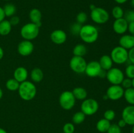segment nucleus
Returning <instances> with one entry per match:
<instances>
[{"mask_svg": "<svg viewBox=\"0 0 134 133\" xmlns=\"http://www.w3.org/2000/svg\"><path fill=\"white\" fill-rule=\"evenodd\" d=\"M18 91L20 97L26 101H30L34 99L37 94L35 85L33 82L27 80L20 83Z\"/></svg>", "mask_w": 134, "mask_h": 133, "instance_id": "f257e3e1", "label": "nucleus"}, {"mask_svg": "<svg viewBox=\"0 0 134 133\" xmlns=\"http://www.w3.org/2000/svg\"><path fill=\"white\" fill-rule=\"evenodd\" d=\"M79 35L83 42L88 44H92L98 40L99 31L95 26L91 24H86L82 26Z\"/></svg>", "mask_w": 134, "mask_h": 133, "instance_id": "f03ea898", "label": "nucleus"}, {"mask_svg": "<svg viewBox=\"0 0 134 133\" xmlns=\"http://www.w3.org/2000/svg\"><path fill=\"white\" fill-rule=\"evenodd\" d=\"M39 26L32 22L24 25L20 30V35L24 40H31L36 39L39 34Z\"/></svg>", "mask_w": 134, "mask_h": 133, "instance_id": "7ed1b4c3", "label": "nucleus"}, {"mask_svg": "<svg viewBox=\"0 0 134 133\" xmlns=\"http://www.w3.org/2000/svg\"><path fill=\"white\" fill-rule=\"evenodd\" d=\"M106 72L107 71H105L102 69L98 61H91L86 65L85 72L90 78H96L98 76L103 78L104 76L105 77Z\"/></svg>", "mask_w": 134, "mask_h": 133, "instance_id": "20e7f679", "label": "nucleus"}, {"mask_svg": "<svg viewBox=\"0 0 134 133\" xmlns=\"http://www.w3.org/2000/svg\"><path fill=\"white\" fill-rule=\"evenodd\" d=\"M110 56L114 63L122 65L128 60V51L120 46H118L112 50Z\"/></svg>", "mask_w": 134, "mask_h": 133, "instance_id": "39448f33", "label": "nucleus"}, {"mask_svg": "<svg viewBox=\"0 0 134 133\" xmlns=\"http://www.w3.org/2000/svg\"><path fill=\"white\" fill-rule=\"evenodd\" d=\"M109 14L107 10L102 7H96L90 12V18L92 20L98 24H103L109 20Z\"/></svg>", "mask_w": 134, "mask_h": 133, "instance_id": "423d86ee", "label": "nucleus"}, {"mask_svg": "<svg viewBox=\"0 0 134 133\" xmlns=\"http://www.w3.org/2000/svg\"><path fill=\"white\" fill-rule=\"evenodd\" d=\"M76 99L71 91H65L61 93L59 97V104L65 110H70L75 104Z\"/></svg>", "mask_w": 134, "mask_h": 133, "instance_id": "0eeeda50", "label": "nucleus"}, {"mask_svg": "<svg viewBox=\"0 0 134 133\" xmlns=\"http://www.w3.org/2000/svg\"><path fill=\"white\" fill-rule=\"evenodd\" d=\"M99 110V104L94 99H86L81 105V111L86 116H92Z\"/></svg>", "mask_w": 134, "mask_h": 133, "instance_id": "6e6552de", "label": "nucleus"}, {"mask_svg": "<svg viewBox=\"0 0 134 133\" xmlns=\"http://www.w3.org/2000/svg\"><path fill=\"white\" fill-rule=\"evenodd\" d=\"M105 77L112 85H120L124 78V74L119 68L112 67L106 72Z\"/></svg>", "mask_w": 134, "mask_h": 133, "instance_id": "1a4fd4ad", "label": "nucleus"}, {"mask_svg": "<svg viewBox=\"0 0 134 133\" xmlns=\"http://www.w3.org/2000/svg\"><path fill=\"white\" fill-rule=\"evenodd\" d=\"M87 62L83 57L73 56L69 61V66L71 69L77 74L84 73L86 69Z\"/></svg>", "mask_w": 134, "mask_h": 133, "instance_id": "9d476101", "label": "nucleus"}, {"mask_svg": "<svg viewBox=\"0 0 134 133\" xmlns=\"http://www.w3.org/2000/svg\"><path fill=\"white\" fill-rule=\"evenodd\" d=\"M124 89L120 85H112L107 90L106 95L111 100H118L124 96Z\"/></svg>", "mask_w": 134, "mask_h": 133, "instance_id": "9b49d317", "label": "nucleus"}, {"mask_svg": "<svg viewBox=\"0 0 134 133\" xmlns=\"http://www.w3.org/2000/svg\"><path fill=\"white\" fill-rule=\"evenodd\" d=\"M34 46L31 40H22L17 46V51L22 56H30L34 52Z\"/></svg>", "mask_w": 134, "mask_h": 133, "instance_id": "f8f14e48", "label": "nucleus"}, {"mask_svg": "<svg viewBox=\"0 0 134 133\" xmlns=\"http://www.w3.org/2000/svg\"><path fill=\"white\" fill-rule=\"evenodd\" d=\"M128 22L124 18L116 19L113 23V31L119 35H123L128 30Z\"/></svg>", "mask_w": 134, "mask_h": 133, "instance_id": "ddd939ff", "label": "nucleus"}, {"mask_svg": "<svg viewBox=\"0 0 134 133\" xmlns=\"http://www.w3.org/2000/svg\"><path fill=\"white\" fill-rule=\"evenodd\" d=\"M122 119L125 121L128 125H134V105H128L123 109Z\"/></svg>", "mask_w": 134, "mask_h": 133, "instance_id": "4468645a", "label": "nucleus"}, {"mask_svg": "<svg viewBox=\"0 0 134 133\" xmlns=\"http://www.w3.org/2000/svg\"><path fill=\"white\" fill-rule=\"evenodd\" d=\"M51 40L52 43L56 44H62L66 41L67 35L64 30L56 29L54 30L51 34Z\"/></svg>", "mask_w": 134, "mask_h": 133, "instance_id": "2eb2a0df", "label": "nucleus"}, {"mask_svg": "<svg viewBox=\"0 0 134 133\" xmlns=\"http://www.w3.org/2000/svg\"><path fill=\"white\" fill-rule=\"evenodd\" d=\"M119 44L127 50L134 47V36L132 35H124L119 39Z\"/></svg>", "mask_w": 134, "mask_h": 133, "instance_id": "dca6fc26", "label": "nucleus"}, {"mask_svg": "<svg viewBox=\"0 0 134 133\" xmlns=\"http://www.w3.org/2000/svg\"><path fill=\"white\" fill-rule=\"evenodd\" d=\"M13 76L15 80H16L19 83L27 80L28 76V72L27 70L24 66H18L14 70Z\"/></svg>", "mask_w": 134, "mask_h": 133, "instance_id": "f3484780", "label": "nucleus"}, {"mask_svg": "<svg viewBox=\"0 0 134 133\" xmlns=\"http://www.w3.org/2000/svg\"><path fill=\"white\" fill-rule=\"evenodd\" d=\"M29 18L31 22L35 23L39 27L41 26L42 13L41 10L38 9H32L29 13Z\"/></svg>", "mask_w": 134, "mask_h": 133, "instance_id": "a211bd4d", "label": "nucleus"}, {"mask_svg": "<svg viewBox=\"0 0 134 133\" xmlns=\"http://www.w3.org/2000/svg\"><path fill=\"white\" fill-rule=\"evenodd\" d=\"M98 62H99L102 69L105 71H107L109 69H111L113 67V61L111 56H109V55L102 56Z\"/></svg>", "mask_w": 134, "mask_h": 133, "instance_id": "6ab92c4d", "label": "nucleus"}, {"mask_svg": "<svg viewBox=\"0 0 134 133\" xmlns=\"http://www.w3.org/2000/svg\"><path fill=\"white\" fill-rule=\"evenodd\" d=\"M72 93H73L76 100L77 99V100H84L87 99V91L82 87H75L73 91H72Z\"/></svg>", "mask_w": 134, "mask_h": 133, "instance_id": "aec40b11", "label": "nucleus"}, {"mask_svg": "<svg viewBox=\"0 0 134 133\" xmlns=\"http://www.w3.org/2000/svg\"><path fill=\"white\" fill-rule=\"evenodd\" d=\"M31 80L35 83H39L41 82L44 77L43 70L39 68H34L31 71L30 74Z\"/></svg>", "mask_w": 134, "mask_h": 133, "instance_id": "412c9836", "label": "nucleus"}, {"mask_svg": "<svg viewBox=\"0 0 134 133\" xmlns=\"http://www.w3.org/2000/svg\"><path fill=\"white\" fill-rule=\"evenodd\" d=\"M12 30V26L9 20H3L0 22V35L7 36L10 33Z\"/></svg>", "mask_w": 134, "mask_h": 133, "instance_id": "4be33fe9", "label": "nucleus"}, {"mask_svg": "<svg viewBox=\"0 0 134 133\" xmlns=\"http://www.w3.org/2000/svg\"><path fill=\"white\" fill-rule=\"evenodd\" d=\"M111 125V121L105 119V118L101 119L97 122L96 129L102 133L107 132Z\"/></svg>", "mask_w": 134, "mask_h": 133, "instance_id": "5701e85b", "label": "nucleus"}, {"mask_svg": "<svg viewBox=\"0 0 134 133\" xmlns=\"http://www.w3.org/2000/svg\"><path fill=\"white\" fill-rule=\"evenodd\" d=\"M87 53V48L83 44H78L75 46L73 50V53L75 56L83 57Z\"/></svg>", "mask_w": 134, "mask_h": 133, "instance_id": "b1692460", "label": "nucleus"}, {"mask_svg": "<svg viewBox=\"0 0 134 133\" xmlns=\"http://www.w3.org/2000/svg\"><path fill=\"white\" fill-rule=\"evenodd\" d=\"M123 96L129 105H134V88L131 87L124 90Z\"/></svg>", "mask_w": 134, "mask_h": 133, "instance_id": "393cba45", "label": "nucleus"}, {"mask_svg": "<svg viewBox=\"0 0 134 133\" xmlns=\"http://www.w3.org/2000/svg\"><path fill=\"white\" fill-rule=\"evenodd\" d=\"M5 17H12L16 14V7L13 3H7L3 7Z\"/></svg>", "mask_w": 134, "mask_h": 133, "instance_id": "a878e982", "label": "nucleus"}, {"mask_svg": "<svg viewBox=\"0 0 134 133\" xmlns=\"http://www.w3.org/2000/svg\"><path fill=\"white\" fill-rule=\"evenodd\" d=\"M20 83L16 80L13 78H10V79H9L6 82V83H5V86H6L7 89L8 90L10 91H17L19 88Z\"/></svg>", "mask_w": 134, "mask_h": 133, "instance_id": "bb28decb", "label": "nucleus"}, {"mask_svg": "<svg viewBox=\"0 0 134 133\" xmlns=\"http://www.w3.org/2000/svg\"><path fill=\"white\" fill-rule=\"evenodd\" d=\"M86 116V115L81 111L76 112L74 113L73 117H72L73 123L76 124V125H80V124L82 123L85 121Z\"/></svg>", "mask_w": 134, "mask_h": 133, "instance_id": "cd10ccee", "label": "nucleus"}, {"mask_svg": "<svg viewBox=\"0 0 134 133\" xmlns=\"http://www.w3.org/2000/svg\"><path fill=\"white\" fill-rule=\"evenodd\" d=\"M113 17L116 19H119L124 17V12L122 8L120 7V6H115L113 8L112 12H111Z\"/></svg>", "mask_w": 134, "mask_h": 133, "instance_id": "c85d7f7f", "label": "nucleus"}, {"mask_svg": "<svg viewBox=\"0 0 134 133\" xmlns=\"http://www.w3.org/2000/svg\"><path fill=\"white\" fill-rule=\"evenodd\" d=\"M88 15L85 12H80L76 16V21L80 24H84L87 21Z\"/></svg>", "mask_w": 134, "mask_h": 133, "instance_id": "c756f323", "label": "nucleus"}, {"mask_svg": "<svg viewBox=\"0 0 134 133\" xmlns=\"http://www.w3.org/2000/svg\"><path fill=\"white\" fill-rule=\"evenodd\" d=\"M125 74L127 78L133 79L134 78V65L131 63L128 65L125 69Z\"/></svg>", "mask_w": 134, "mask_h": 133, "instance_id": "7c9ffc66", "label": "nucleus"}, {"mask_svg": "<svg viewBox=\"0 0 134 133\" xmlns=\"http://www.w3.org/2000/svg\"><path fill=\"white\" fill-rule=\"evenodd\" d=\"M75 130L74 124L72 123H66L63 126V132L64 133H74Z\"/></svg>", "mask_w": 134, "mask_h": 133, "instance_id": "2f4dec72", "label": "nucleus"}, {"mask_svg": "<svg viewBox=\"0 0 134 133\" xmlns=\"http://www.w3.org/2000/svg\"><path fill=\"white\" fill-rule=\"evenodd\" d=\"M104 118L105 119L108 120V121H111L115 118V116H116V113H115V112L113 110L109 109L107 110L105 112H104Z\"/></svg>", "mask_w": 134, "mask_h": 133, "instance_id": "473e14b6", "label": "nucleus"}, {"mask_svg": "<svg viewBox=\"0 0 134 133\" xmlns=\"http://www.w3.org/2000/svg\"><path fill=\"white\" fill-rule=\"evenodd\" d=\"M81 27H82V25L81 24L77 23V22L74 23L73 25H71V33H73V35H79Z\"/></svg>", "mask_w": 134, "mask_h": 133, "instance_id": "72a5a7b5", "label": "nucleus"}, {"mask_svg": "<svg viewBox=\"0 0 134 133\" xmlns=\"http://www.w3.org/2000/svg\"><path fill=\"white\" fill-rule=\"evenodd\" d=\"M123 18L128 22H134V10H127L126 13H124V17Z\"/></svg>", "mask_w": 134, "mask_h": 133, "instance_id": "f704fd0d", "label": "nucleus"}, {"mask_svg": "<svg viewBox=\"0 0 134 133\" xmlns=\"http://www.w3.org/2000/svg\"><path fill=\"white\" fill-rule=\"evenodd\" d=\"M107 133H122L121 128L117 124H111Z\"/></svg>", "mask_w": 134, "mask_h": 133, "instance_id": "c9c22d12", "label": "nucleus"}, {"mask_svg": "<svg viewBox=\"0 0 134 133\" xmlns=\"http://www.w3.org/2000/svg\"><path fill=\"white\" fill-rule=\"evenodd\" d=\"M120 85H121V86L123 87L124 89L131 88V87H132V79L128 78H124Z\"/></svg>", "mask_w": 134, "mask_h": 133, "instance_id": "e433bc0d", "label": "nucleus"}, {"mask_svg": "<svg viewBox=\"0 0 134 133\" xmlns=\"http://www.w3.org/2000/svg\"><path fill=\"white\" fill-rule=\"evenodd\" d=\"M9 21L12 26H16L19 24L20 22V18L18 16L14 15L12 17H10V19Z\"/></svg>", "mask_w": 134, "mask_h": 133, "instance_id": "4c0bfd02", "label": "nucleus"}, {"mask_svg": "<svg viewBox=\"0 0 134 133\" xmlns=\"http://www.w3.org/2000/svg\"><path fill=\"white\" fill-rule=\"evenodd\" d=\"M128 60L131 63L134 65V47L128 51Z\"/></svg>", "mask_w": 134, "mask_h": 133, "instance_id": "58836bf2", "label": "nucleus"}, {"mask_svg": "<svg viewBox=\"0 0 134 133\" xmlns=\"http://www.w3.org/2000/svg\"><path fill=\"white\" fill-rule=\"evenodd\" d=\"M128 30L130 33V35L134 36V22L128 23Z\"/></svg>", "mask_w": 134, "mask_h": 133, "instance_id": "ea45409f", "label": "nucleus"}, {"mask_svg": "<svg viewBox=\"0 0 134 133\" xmlns=\"http://www.w3.org/2000/svg\"><path fill=\"white\" fill-rule=\"evenodd\" d=\"M117 125H119V127H120L121 129H122V128L125 127L127 125L126 123L125 122V121H124V119H120L119 121V122H118Z\"/></svg>", "mask_w": 134, "mask_h": 133, "instance_id": "a19ab883", "label": "nucleus"}, {"mask_svg": "<svg viewBox=\"0 0 134 133\" xmlns=\"http://www.w3.org/2000/svg\"><path fill=\"white\" fill-rule=\"evenodd\" d=\"M5 15L3 11V7H0V22L3 20H5Z\"/></svg>", "mask_w": 134, "mask_h": 133, "instance_id": "79ce46f5", "label": "nucleus"}, {"mask_svg": "<svg viewBox=\"0 0 134 133\" xmlns=\"http://www.w3.org/2000/svg\"><path fill=\"white\" fill-rule=\"evenodd\" d=\"M116 3H117L118 4H124L126 2H127L128 0H114Z\"/></svg>", "mask_w": 134, "mask_h": 133, "instance_id": "37998d69", "label": "nucleus"}, {"mask_svg": "<svg viewBox=\"0 0 134 133\" xmlns=\"http://www.w3.org/2000/svg\"><path fill=\"white\" fill-rule=\"evenodd\" d=\"M4 56V51L3 48L0 46V60L2 59V58Z\"/></svg>", "mask_w": 134, "mask_h": 133, "instance_id": "c03bdc74", "label": "nucleus"}, {"mask_svg": "<svg viewBox=\"0 0 134 133\" xmlns=\"http://www.w3.org/2000/svg\"><path fill=\"white\" fill-rule=\"evenodd\" d=\"M3 95V92L2 89H1V87H0V99H2Z\"/></svg>", "mask_w": 134, "mask_h": 133, "instance_id": "a18cd8bd", "label": "nucleus"}, {"mask_svg": "<svg viewBox=\"0 0 134 133\" xmlns=\"http://www.w3.org/2000/svg\"><path fill=\"white\" fill-rule=\"evenodd\" d=\"M0 133H7V132L5 129H3V128L0 127Z\"/></svg>", "mask_w": 134, "mask_h": 133, "instance_id": "49530a36", "label": "nucleus"}, {"mask_svg": "<svg viewBox=\"0 0 134 133\" xmlns=\"http://www.w3.org/2000/svg\"><path fill=\"white\" fill-rule=\"evenodd\" d=\"M96 7L94 5H93V4H91V5H90V10H93L94 9H95Z\"/></svg>", "mask_w": 134, "mask_h": 133, "instance_id": "de8ad7c7", "label": "nucleus"}, {"mask_svg": "<svg viewBox=\"0 0 134 133\" xmlns=\"http://www.w3.org/2000/svg\"><path fill=\"white\" fill-rule=\"evenodd\" d=\"M132 87L134 88V78L132 79Z\"/></svg>", "mask_w": 134, "mask_h": 133, "instance_id": "09e8293b", "label": "nucleus"}, {"mask_svg": "<svg viewBox=\"0 0 134 133\" xmlns=\"http://www.w3.org/2000/svg\"><path fill=\"white\" fill-rule=\"evenodd\" d=\"M131 3L134 7V0H131Z\"/></svg>", "mask_w": 134, "mask_h": 133, "instance_id": "8fccbe9b", "label": "nucleus"}, {"mask_svg": "<svg viewBox=\"0 0 134 133\" xmlns=\"http://www.w3.org/2000/svg\"><path fill=\"white\" fill-rule=\"evenodd\" d=\"M132 133H134V125H133V127H132Z\"/></svg>", "mask_w": 134, "mask_h": 133, "instance_id": "3c124183", "label": "nucleus"}, {"mask_svg": "<svg viewBox=\"0 0 134 133\" xmlns=\"http://www.w3.org/2000/svg\"><path fill=\"white\" fill-rule=\"evenodd\" d=\"M3 1H9V0H3Z\"/></svg>", "mask_w": 134, "mask_h": 133, "instance_id": "603ef678", "label": "nucleus"}, {"mask_svg": "<svg viewBox=\"0 0 134 133\" xmlns=\"http://www.w3.org/2000/svg\"><path fill=\"white\" fill-rule=\"evenodd\" d=\"M60 133H64V132H60Z\"/></svg>", "mask_w": 134, "mask_h": 133, "instance_id": "864d4df0", "label": "nucleus"}]
</instances>
